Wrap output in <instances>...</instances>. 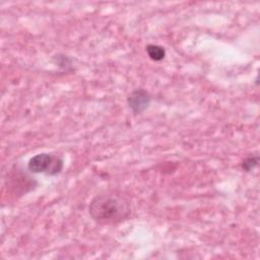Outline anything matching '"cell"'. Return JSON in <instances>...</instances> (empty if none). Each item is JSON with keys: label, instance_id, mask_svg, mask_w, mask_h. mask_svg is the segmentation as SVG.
<instances>
[{"label": "cell", "instance_id": "5b68a950", "mask_svg": "<svg viewBox=\"0 0 260 260\" xmlns=\"http://www.w3.org/2000/svg\"><path fill=\"white\" fill-rule=\"evenodd\" d=\"M259 161V156L258 155H252V156H248L246 157L243 162H242V169L246 172H250L252 171L254 168L257 167Z\"/></svg>", "mask_w": 260, "mask_h": 260}, {"label": "cell", "instance_id": "6da1fadb", "mask_svg": "<svg viewBox=\"0 0 260 260\" xmlns=\"http://www.w3.org/2000/svg\"><path fill=\"white\" fill-rule=\"evenodd\" d=\"M91 218L104 225H115L126 220L131 214L129 200L116 192L96 195L88 205Z\"/></svg>", "mask_w": 260, "mask_h": 260}, {"label": "cell", "instance_id": "8992f818", "mask_svg": "<svg viewBox=\"0 0 260 260\" xmlns=\"http://www.w3.org/2000/svg\"><path fill=\"white\" fill-rule=\"evenodd\" d=\"M55 63L61 67V68H64V69H68L71 67V60L67 57V56H64V55H57L55 56Z\"/></svg>", "mask_w": 260, "mask_h": 260}, {"label": "cell", "instance_id": "277c9868", "mask_svg": "<svg viewBox=\"0 0 260 260\" xmlns=\"http://www.w3.org/2000/svg\"><path fill=\"white\" fill-rule=\"evenodd\" d=\"M145 49L148 57L153 61H160L166 56L165 49L158 45H148Z\"/></svg>", "mask_w": 260, "mask_h": 260}, {"label": "cell", "instance_id": "3957f363", "mask_svg": "<svg viewBox=\"0 0 260 260\" xmlns=\"http://www.w3.org/2000/svg\"><path fill=\"white\" fill-rule=\"evenodd\" d=\"M150 94L142 88L133 90L127 98V103L130 110L135 114H141L144 112L150 105Z\"/></svg>", "mask_w": 260, "mask_h": 260}, {"label": "cell", "instance_id": "7a4b0ae2", "mask_svg": "<svg viewBox=\"0 0 260 260\" xmlns=\"http://www.w3.org/2000/svg\"><path fill=\"white\" fill-rule=\"evenodd\" d=\"M27 169L31 173L54 176L62 171L63 160L59 156L43 152L36 154L28 160Z\"/></svg>", "mask_w": 260, "mask_h": 260}]
</instances>
